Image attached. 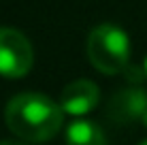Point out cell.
<instances>
[{
  "mask_svg": "<svg viewBox=\"0 0 147 145\" xmlns=\"http://www.w3.org/2000/svg\"><path fill=\"white\" fill-rule=\"evenodd\" d=\"M4 122L9 130L28 143H43L60 132L64 111L58 103L43 94H17L7 103Z\"/></svg>",
  "mask_w": 147,
  "mask_h": 145,
  "instance_id": "obj_1",
  "label": "cell"
},
{
  "mask_svg": "<svg viewBox=\"0 0 147 145\" xmlns=\"http://www.w3.org/2000/svg\"><path fill=\"white\" fill-rule=\"evenodd\" d=\"M88 58L102 75H119L130 66V38L113 24H100L88 36Z\"/></svg>",
  "mask_w": 147,
  "mask_h": 145,
  "instance_id": "obj_2",
  "label": "cell"
},
{
  "mask_svg": "<svg viewBox=\"0 0 147 145\" xmlns=\"http://www.w3.org/2000/svg\"><path fill=\"white\" fill-rule=\"evenodd\" d=\"M34 62L32 45L19 30L0 28V75L9 79L24 77Z\"/></svg>",
  "mask_w": 147,
  "mask_h": 145,
  "instance_id": "obj_3",
  "label": "cell"
},
{
  "mask_svg": "<svg viewBox=\"0 0 147 145\" xmlns=\"http://www.w3.org/2000/svg\"><path fill=\"white\" fill-rule=\"evenodd\" d=\"M145 111H147V92L139 86L119 90L107 105V117L119 126L143 122Z\"/></svg>",
  "mask_w": 147,
  "mask_h": 145,
  "instance_id": "obj_4",
  "label": "cell"
},
{
  "mask_svg": "<svg viewBox=\"0 0 147 145\" xmlns=\"http://www.w3.org/2000/svg\"><path fill=\"white\" fill-rule=\"evenodd\" d=\"M100 90L94 86L90 79H77L68 83L60 94V107L68 115H85L98 105Z\"/></svg>",
  "mask_w": 147,
  "mask_h": 145,
  "instance_id": "obj_5",
  "label": "cell"
},
{
  "mask_svg": "<svg viewBox=\"0 0 147 145\" xmlns=\"http://www.w3.org/2000/svg\"><path fill=\"white\" fill-rule=\"evenodd\" d=\"M66 145H107L102 128L90 119H75L66 130Z\"/></svg>",
  "mask_w": 147,
  "mask_h": 145,
  "instance_id": "obj_6",
  "label": "cell"
},
{
  "mask_svg": "<svg viewBox=\"0 0 147 145\" xmlns=\"http://www.w3.org/2000/svg\"><path fill=\"white\" fill-rule=\"evenodd\" d=\"M0 145H26V143H19V141H0Z\"/></svg>",
  "mask_w": 147,
  "mask_h": 145,
  "instance_id": "obj_7",
  "label": "cell"
},
{
  "mask_svg": "<svg viewBox=\"0 0 147 145\" xmlns=\"http://www.w3.org/2000/svg\"><path fill=\"white\" fill-rule=\"evenodd\" d=\"M143 124H145V128H147V111H145V115H143Z\"/></svg>",
  "mask_w": 147,
  "mask_h": 145,
  "instance_id": "obj_8",
  "label": "cell"
},
{
  "mask_svg": "<svg viewBox=\"0 0 147 145\" xmlns=\"http://www.w3.org/2000/svg\"><path fill=\"white\" fill-rule=\"evenodd\" d=\"M145 75H147V60H145Z\"/></svg>",
  "mask_w": 147,
  "mask_h": 145,
  "instance_id": "obj_9",
  "label": "cell"
},
{
  "mask_svg": "<svg viewBox=\"0 0 147 145\" xmlns=\"http://www.w3.org/2000/svg\"><path fill=\"white\" fill-rule=\"evenodd\" d=\"M141 145H147V141H143V143H141Z\"/></svg>",
  "mask_w": 147,
  "mask_h": 145,
  "instance_id": "obj_10",
  "label": "cell"
}]
</instances>
